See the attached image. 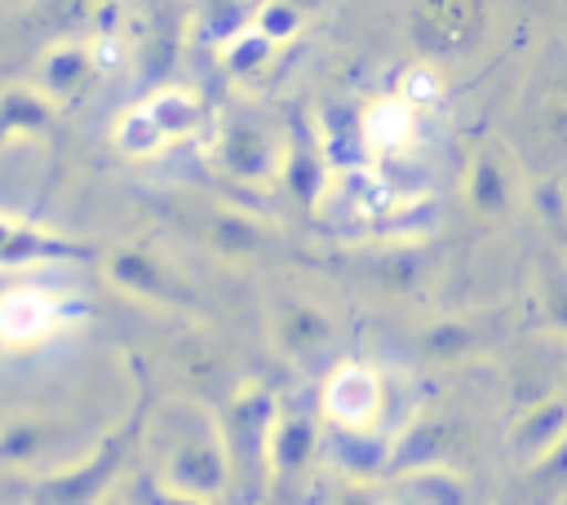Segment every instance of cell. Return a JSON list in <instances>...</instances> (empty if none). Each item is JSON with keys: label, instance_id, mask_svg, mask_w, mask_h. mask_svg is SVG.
<instances>
[{"label": "cell", "instance_id": "cell-20", "mask_svg": "<svg viewBox=\"0 0 567 505\" xmlns=\"http://www.w3.org/2000/svg\"><path fill=\"white\" fill-rule=\"evenodd\" d=\"M146 115L159 128V137L168 142V137H177V133H186L195 124V102L186 93H159V97L146 102Z\"/></svg>", "mask_w": 567, "mask_h": 505}, {"label": "cell", "instance_id": "cell-4", "mask_svg": "<svg viewBox=\"0 0 567 505\" xmlns=\"http://www.w3.org/2000/svg\"><path fill=\"white\" fill-rule=\"evenodd\" d=\"M483 0H412V35L430 58L470 53L483 35Z\"/></svg>", "mask_w": 567, "mask_h": 505}, {"label": "cell", "instance_id": "cell-14", "mask_svg": "<svg viewBox=\"0 0 567 505\" xmlns=\"http://www.w3.org/2000/svg\"><path fill=\"white\" fill-rule=\"evenodd\" d=\"M53 124V106L35 89H4L0 93V146L13 137H35Z\"/></svg>", "mask_w": 567, "mask_h": 505}, {"label": "cell", "instance_id": "cell-18", "mask_svg": "<svg viewBox=\"0 0 567 505\" xmlns=\"http://www.w3.org/2000/svg\"><path fill=\"white\" fill-rule=\"evenodd\" d=\"M563 416H567L563 399H549V403L532 408V412L518 421V430H514V443H518V452H532V456H540L545 447L563 443Z\"/></svg>", "mask_w": 567, "mask_h": 505}, {"label": "cell", "instance_id": "cell-11", "mask_svg": "<svg viewBox=\"0 0 567 505\" xmlns=\"http://www.w3.org/2000/svg\"><path fill=\"white\" fill-rule=\"evenodd\" d=\"M416 128H421V106H412V102L399 97V93L372 97V102L363 106V115H359V133H363V142L377 146V151H399V146H408V142L416 137Z\"/></svg>", "mask_w": 567, "mask_h": 505}, {"label": "cell", "instance_id": "cell-24", "mask_svg": "<svg viewBox=\"0 0 567 505\" xmlns=\"http://www.w3.org/2000/svg\"><path fill=\"white\" fill-rule=\"evenodd\" d=\"M97 505H124V501H115V496H111V492H106V496H102V501H97Z\"/></svg>", "mask_w": 567, "mask_h": 505}, {"label": "cell", "instance_id": "cell-15", "mask_svg": "<svg viewBox=\"0 0 567 505\" xmlns=\"http://www.w3.org/2000/svg\"><path fill=\"white\" fill-rule=\"evenodd\" d=\"M483 341H487V337H483V328H478L474 319H443V323H434V328H425V332L416 337V350H421V359L456 363V359L474 354Z\"/></svg>", "mask_w": 567, "mask_h": 505}, {"label": "cell", "instance_id": "cell-3", "mask_svg": "<svg viewBox=\"0 0 567 505\" xmlns=\"http://www.w3.org/2000/svg\"><path fill=\"white\" fill-rule=\"evenodd\" d=\"M151 416V394L142 390L137 403L128 408V416L71 470H58L49 478H40L31 487V505H97L124 474V465L133 461V452L142 447V430Z\"/></svg>", "mask_w": 567, "mask_h": 505}, {"label": "cell", "instance_id": "cell-2", "mask_svg": "<svg viewBox=\"0 0 567 505\" xmlns=\"http://www.w3.org/2000/svg\"><path fill=\"white\" fill-rule=\"evenodd\" d=\"M275 412L279 403L266 385H239L217 416V439L226 456V492H239L248 505H261L266 483H270L266 447H270Z\"/></svg>", "mask_w": 567, "mask_h": 505}, {"label": "cell", "instance_id": "cell-23", "mask_svg": "<svg viewBox=\"0 0 567 505\" xmlns=\"http://www.w3.org/2000/svg\"><path fill=\"white\" fill-rule=\"evenodd\" d=\"M142 505H213V501L186 496V492H173V487H159L155 478H142Z\"/></svg>", "mask_w": 567, "mask_h": 505}, {"label": "cell", "instance_id": "cell-12", "mask_svg": "<svg viewBox=\"0 0 567 505\" xmlns=\"http://www.w3.org/2000/svg\"><path fill=\"white\" fill-rule=\"evenodd\" d=\"M328 341H332V319H328L319 306L297 301V297L279 301V310H275V346H279L284 354L306 359V354L323 350Z\"/></svg>", "mask_w": 567, "mask_h": 505}, {"label": "cell", "instance_id": "cell-6", "mask_svg": "<svg viewBox=\"0 0 567 505\" xmlns=\"http://www.w3.org/2000/svg\"><path fill=\"white\" fill-rule=\"evenodd\" d=\"M315 452H319V430L306 412H275V425H270V447H266V474L270 483L266 487H297L306 478V470L315 465Z\"/></svg>", "mask_w": 567, "mask_h": 505}, {"label": "cell", "instance_id": "cell-22", "mask_svg": "<svg viewBox=\"0 0 567 505\" xmlns=\"http://www.w3.org/2000/svg\"><path fill=\"white\" fill-rule=\"evenodd\" d=\"M275 53V40L266 35V31H239L235 40H230V49H226V62H230V71H257L266 58Z\"/></svg>", "mask_w": 567, "mask_h": 505}, {"label": "cell", "instance_id": "cell-13", "mask_svg": "<svg viewBox=\"0 0 567 505\" xmlns=\"http://www.w3.org/2000/svg\"><path fill=\"white\" fill-rule=\"evenodd\" d=\"M217 159L235 177H261V173H270L275 142L257 120H235V124H226V133L217 142Z\"/></svg>", "mask_w": 567, "mask_h": 505}, {"label": "cell", "instance_id": "cell-5", "mask_svg": "<svg viewBox=\"0 0 567 505\" xmlns=\"http://www.w3.org/2000/svg\"><path fill=\"white\" fill-rule=\"evenodd\" d=\"M106 275H111L115 288H124V292H133V297H142V301H151V306H177V310H190V306H195L190 284H186L159 252H151V248H142V244L115 248V252L106 257Z\"/></svg>", "mask_w": 567, "mask_h": 505}, {"label": "cell", "instance_id": "cell-19", "mask_svg": "<svg viewBox=\"0 0 567 505\" xmlns=\"http://www.w3.org/2000/svg\"><path fill=\"white\" fill-rule=\"evenodd\" d=\"M470 204L478 213H501L509 204V173L492 151H483L470 168Z\"/></svg>", "mask_w": 567, "mask_h": 505}, {"label": "cell", "instance_id": "cell-21", "mask_svg": "<svg viewBox=\"0 0 567 505\" xmlns=\"http://www.w3.org/2000/svg\"><path fill=\"white\" fill-rule=\"evenodd\" d=\"M394 93L425 111V106H434V102L443 97V75H439L430 62H412V66L399 75V89H394Z\"/></svg>", "mask_w": 567, "mask_h": 505}, {"label": "cell", "instance_id": "cell-8", "mask_svg": "<svg viewBox=\"0 0 567 505\" xmlns=\"http://www.w3.org/2000/svg\"><path fill=\"white\" fill-rule=\"evenodd\" d=\"M385 385L368 363H341L323 385V412L337 425H368L381 412Z\"/></svg>", "mask_w": 567, "mask_h": 505}, {"label": "cell", "instance_id": "cell-9", "mask_svg": "<svg viewBox=\"0 0 567 505\" xmlns=\"http://www.w3.org/2000/svg\"><path fill=\"white\" fill-rule=\"evenodd\" d=\"M93 257L84 244L75 239H62V235H49L31 221H13V217H0V266L9 270H22V266H40V261H84Z\"/></svg>", "mask_w": 567, "mask_h": 505}, {"label": "cell", "instance_id": "cell-7", "mask_svg": "<svg viewBox=\"0 0 567 505\" xmlns=\"http://www.w3.org/2000/svg\"><path fill=\"white\" fill-rule=\"evenodd\" d=\"M62 319V301L49 288L13 284L0 292V341L4 346H31L44 341Z\"/></svg>", "mask_w": 567, "mask_h": 505}, {"label": "cell", "instance_id": "cell-10", "mask_svg": "<svg viewBox=\"0 0 567 505\" xmlns=\"http://www.w3.org/2000/svg\"><path fill=\"white\" fill-rule=\"evenodd\" d=\"M71 439V425L49 412H22L0 430V461L4 465H27L44 452H58Z\"/></svg>", "mask_w": 567, "mask_h": 505}, {"label": "cell", "instance_id": "cell-17", "mask_svg": "<svg viewBox=\"0 0 567 505\" xmlns=\"http://www.w3.org/2000/svg\"><path fill=\"white\" fill-rule=\"evenodd\" d=\"M284 177H288V190L310 204L315 190H319V151L310 146V128L297 120L292 128V142H288V155H284Z\"/></svg>", "mask_w": 567, "mask_h": 505}, {"label": "cell", "instance_id": "cell-16", "mask_svg": "<svg viewBox=\"0 0 567 505\" xmlns=\"http://www.w3.org/2000/svg\"><path fill=\"white\" fill-rule=\"evenodd\" d=\"M97 75V62H93V49L84 44H66L58 53H49L44 62V84L58 93V97H75L84 93V84Z\"/></svg>", "mask_w": 567, "mask_h": 505}, {"label": "cell", "instance_id": "cell-1", "mask_svg": "<svg viewBox=\"0 0 567 505\" xmlns=\"http://www.w3.org/2000/svg\"><path fill=\"white\" fill-rule=\"evenodd\" d=\"M155 447L164 487L186 496H221L226 492V456L217 439V421L195 403H168L155 412Z\"/></svg>", "mask_w": 567, "mask_h": 505}]
</instances>
